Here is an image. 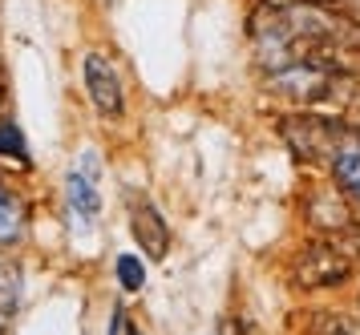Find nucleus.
<instances>
[{"mask_svg":"<svg viewBox=\"0 0 360 335\" xmlns=\"http://www.w3.org/2000/svg\"><path fill=\"white\" fill-rule=\"evenodd\" d=\"M251 45L259 65L271 73L288 65H336L344 53H360V20L328 4H263L251 13Z\"/></svg>","mask_w":360,"mask_h":335,"instance_id":"obj_1","label":"nucleus"},{"mask_svg":"<svg viewBox=\"0 0 360 335\" xmlns=\"http://www.w3.org/2000/svg\"><path fill=\"white\" fill-rule=\"evenodd\" d=\"M263 89L279 101L316 110V105H344L356 89V81L340 65H288V69L267 73Z\"/></svg>","mask_w":360,"mask_h":335,"instance_id":"obj_2","label":"nucleus"},{"mask_svg":"<svg viewBox=\"0 0 360 335\" xmlns=\"http://www.w3.org/2000/svg\"><path fill=\"white\" fill-rule=\"evenodd\" d=\"M279 138L288 142L295 162L332 166L336 150L348 138V126L336 121V117H320V113H288V117H279Z\"/></svg>","mask_w":360,"mask_h":335,"instance_id":"obj_3","label":"nucleus"},{"mask_svg":"<svg viewBox=\"0 0 360 335\" xmlns=\"http://www.w3.org/2000/svg\"><path fill=\"white\" fill-rule=\"evenodd\" d=\"M352 275V255L344 251L340 242H304L292 258V283L300 291H324V287H340L344 279Z\"/></svg>","mask_w":360,"mask_h":335,"instance_id":"obj_4","label":"nucleus"},{"mask_svg":"<svg viewBox=\"0 0 360 335\" xmlns=\"http://www.w3.org/2000/svg\"><path fill=\"white\" fill-rule=\"evenodd\" d=\"M304 218H308L320 235H352L360 226L356 218V206H352V198L340 190V186H308L304 194Z\"/></svg>","mask_w":360,"mask_h":335,"instance_id":"obj_5","label":"nucleus"},{"mask_svg":"<svg viewBox=\"0 0 360 335\" xmlns=\"http://www.w3.org/2000/svg\"><path fill=\"white\" fill-rule=\"evenodd\" d=\"M82 77H85V93L89 101L98 105L101 117H122L126 110V89H122V77H117V69L101 53H89L82 61Z\"/></svg>","mask_w":360,"mask_h":335,"instance_id":"obj_6","label":"nucleus"},{"mask_svg":"<svg viewBox=\"0 0 360 335\" xmlns=\"http://www.w3.org/2000/svg\"><path fill=\"white\" fill-rule=\"evenodd\" d=\"M130 230H134V239H138V247H142V255H150L154 263H162L170 255V226H166V218L158 214L154 202L134 198L130 202Z\"/></svg>","mask_w":360,"mask_h":335,"instance_id":"obj_7","label":"nucleus"},{"mask_svg":"<svg viewBox=\"0 0 360 335\" xmlns=\"http://www.w3.org/2000/svg\"><path fill=\"white\" fill-rule=\"evenodd\" d=\"M65 198H69V210L82 218V223H94L101 210V198H98V154L85 150L82 154V166H73L65 178Z\"/></svg>","mask_w":360,"mask_h":335,"instance_id":"obj_8","label":"nucleus"},{"mask_svg":"<svg viewBox=\"0 0 360 335\" xmlns=\"http://www.w3.org/2000/svg\"><path fill=\"white\" fill-rule=\"evenodd\" d=\"M25 235V206L13 190L0 186V247H13Z\"/></svg>","mask_w":360,"mask_h":335,"instance_id":"obj_9","label":"nucleus"},{"mask_svg":"<svg viewBox=\"0 0 360 335\" xmlns=\"http://www.w3.org/2000/svg\"><path fill=\"white\" fill-rule=\"evenodd\" d=\"M17 307H20V271L8 258H0V323L8 320Z\"/></svg>","mask_w":360,"mask_h":335,"instance_id":"obj_10","label":"nucleus"},{"mask_svg":"<svg viewBox=\"0 0 360 335\" xmlns=\"http://www.w3.org/2000/svg\"><path fill=\"white\" fill-rule=\"evenodd\" d=\"M114 271H117L122 291H142V287H146V267H142V258H138V255H117Z\"/></svg>","mask_w":360,"mask_h":335,"instance_id":"obj_11","label":"nucleus"},{"mask_svg":"<svg viewBox=\"0 0 360 335\" xmlns=\"http://www.w3.org/2000/svg\"><path fill=\"white\" fill-rule=\"evenodd\" d=\"M0 158L29 162V145H25V138H20L17 126H0Z\"/></svg>","mask_w":360,"mask_h":335,"instance_id":"obj_12","label":"nucleus"},{"mask_svg":"<svg viewBox=\"0 0 360 335\" xmlns=\"http://www.w3.org/2000/svg\"><path fill=\"white\" fill-rule=\"evenodd\" d=\"M267 8H295V4H320V0H263Z\"/></svg>","mask_w":360,"mask_h":335,"instance_id":"obj_13","label":"nucleus"},{"mask_svg":"<svg viewBox=\"0 0 360 335\" xmlns=\"http://www.w3.org/2000/svg\"><path fill=\"white\" fill-rule=\"evenodd\" d=\"M122 323H126V311L114 307V320H110V331H105V335H117V331H122Z\"/></svg>","mask_w":360,"mask_h":335,"instance_id":"obj_14","label":"nucleus"},{"mask_svg":"<svg viewBox=\"0 0 360 335\" xmlns=\"http://www.w3.org/2000/svg\"><path fill=\"white\" fill-rule=\"evenodd\" d=\"M340 4H344V13H348V16H356V20H360V0H340Z\"/></svg>","mask_w":360,"mask_h":335,"instance_id":"obj_15","label":"nucleus"},{"mask_svg":"<svg viewBox=\"0 0 360 335\" xmlns=\"http://www.w3.org/2000/svg\"><path fill=\"white\" fill-rule=\"evenodd\" d=\"M126 335H142V331H138V327H130V331H126Z\"/></svg>","mask_w":360,"mask_h":335,"instance_id":"obj_16","label":"nucleus"},{"mask_svg":"<svg viewBox=\"0 0 360 335\" xmlns=\"http://www.w3.org/2000/svg\"><path fill=\"white\" fill-rule=\"evenodd\" d=\"M0 110H4V89H0Z\"/></svg>","mask_w":360,"mask_h":335,"instance_id":"obj_17","label":"nucleus"},{"mask_svg":"<svg viewBox=\"0 0 360 335\" xmlns=\"http://www.w3.org/2000/svg\"><path fill=\"white\" fill-rule=\"evenodd\" d=\"M0 335H4V323H0Z\"/></svg>","mask_w":360,"mask_h":335,"instance_id":"obj_18","label":"nucleus"}]
</instances>
